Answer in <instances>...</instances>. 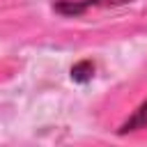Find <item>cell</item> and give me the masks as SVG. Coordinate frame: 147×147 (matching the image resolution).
<instances>
[{"label": "cell", "mask_w": 147, "mask_h": 147, "mask_svg": "<svg viewBox=\"0 0 147 147\" xmlns=\"http://www.w3.org/2000/svg\"><path fill=\"white\" fill-rule=\"evenodd\" d=\"M129 2H133V0H80V2L60 0L55 5V11H60L64 16H80L90 7H119V5H129Z\"/></svg>", "instance_id": "1"}, {"label": "cell", "mask_w": 147, "mask_h": 147, "mask_svg": "<svg viewBox=\"0 0 147 147\" xmlns=\"http://www.w3.org/2000/svg\"><path fill=\"white\" fill-rule=\"evenodd\" d=\"M136 129H147V101L119 126V133L124 136V133H129V131H136Z\"/></svg>", "instance_id": "2"}, {"label": "cell", "mask_w": 147, "mask_h": 147, "mask_svg": "<svg viewBox=\"0 0 147 147\" xmlns=\"http://www.w3.org/2000/svg\"><path fill=\"white\" fill-rule=\"evenodd\" d=\"M92 76H94V64L90 60H83L71 67V78L76 83H87V80H92Z\"/></svg>", "instance_id": "3"}]
</instances>
